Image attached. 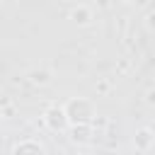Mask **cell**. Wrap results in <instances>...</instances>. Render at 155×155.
Listing matches in <instances>:
<instances>
[{"instance_id":"obj_2","label":"cell","mask_w":155,"mask_h":155,"mask_svg":"<svg viewBox=\"0 0 155 155\" xmlns=\"http://www.w3.org/2000/svg\"><path fill=\"white\" fill-rule=\"evenodd\" d=\"M31 80H34V82H41V85H44V82H48L46 73H31Z\"/></svg>"},{"instance_id":"obj_1","label":"cell","mask_w":155,"mask_h":155,"mask_svg":"<svg viewBox=\"0 0 155 155\" xmlns=\"http://www.w3.org/2000/svg\"><path fill=\"white\" fill-rule=\"evenodd\" d=\"M138 136H140V143H138V148H145V145H148V140H150V131H140Z\"/></svg>"}]
</instances>
